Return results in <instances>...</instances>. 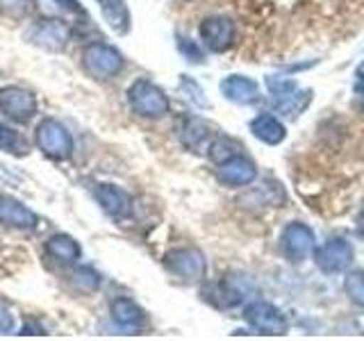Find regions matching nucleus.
I'll list each match as a JSON object with an SVG mask.
<instances>
[{
	"label": "nucleus",
	"instance_id": "nucleus-1",
	"mask_svg": "<svg viewBox=\"0 0 364 341\" xmlns=\"http://www.w3.org/2000/svg\"><path fill=\"white\" fill-rule=\"evenodd\" d=\"M128 102L132 112L141 119H162L171 109V100L162 87H157L148 77L134 80L128 89Z\"/></svg>",
	"mask_w": 364,
	"mask_h": 341
},
{
	"label": "nucleus",
	"instance_id": "nucleus-2",
	"mask_svg": "<svg viewBox=\"0 0 364 341\" xmlns=\"http://www.w3.org/2000/svg\"><path fill=\"white\" fill-rule=\"evenodd\" d=\"M123 55L107 41H91L82 50V68L96 80H112L123 71Z\"/></svg>",
	"mask_w": 364,
	"mask_h": 341
},
{
	"label": "nucleus",
	"instance_id": "nucleus-3",
	"mask_svg": "<svg viewBox=\"0 0 364 341\" xmlns=\"http://www.w3.org/2000/svg\"><path fill=\"white\" fill-rule=\"evenodd\" d=\"M34 141L43 155L57 159V162L73 155V136L66 125L57 119H43L34 130Z\"/></svg>",
	"mask_w": 364,
	"mask_h": 341
},
{
	"label": "nucleus",
	"instance_id": "nucleus-4",
	"mask_svg": "<svg viewBox=\"0 0 364 341\" xmlns=\"http://www.w3.org/2000/svg\"><path fill=\"white\" fill-rule=\"evenodd\" d=\"M73 37V26L60 16H43L28 32V41L48 53H62Z\"/></svg>",
	"mask_w": 364,
	"mask_h": 341
},
{
	"label": "nucleus",
	"instance_id": "nucleus-5",
	"mask_svg": "<svg viewBox=\"0 0 364 341\" xmlns=\"http://www.w3.org/2000/svg\"><path fill=\"white\" fill-rule=\"evenodd\" d=\"M164 266L182 282H200L208 276V261L196 248H176L164 255Z\"/></svg>",
	"mask_w": 364,
	"mask_h": 341
},
{
	"label": "nucleus",
	"instance_id": "nucleus-6",
	"mask_svg": "<svg viewBox=\"0 0 364 341\" xmlns=\"http://www.w3.org/2000/svg\"><path fill=\"white\" fill-rule=\"evenodd\" d=\"M0 114L14 123H30L37 114V98L23 87L0 89Z\"/></svg>",
	"mask_w": 364,
	"mask_h": 341
},
{
	"label": "nucleus",
	"instance_id": "nucleus-7",
	"mask_svg": "<svg viewBox=\"0 0 364 341\" xmlns=\"http://www.w3.org/2000/svg\"><path fill=\"white\" fill-rule=\"evenodd\" d=\"M244 318L250 328L259 330L262 335H284L287 332V318L278 310L276 305H271L267 301H255L246 305Z\"/></svg>",
	"mask_w": 364,
	"mask_h": 341
},
{
	"label": "nucleus",
	"instance_id": "nucleus-8",
	"mask_svg": "<svg viewBox=\"0 0 364 341\" xmlns=\"http://www.w3.org/2000/svg\"><path fill=\"white\" fill-rule=\"evenodd\" d=\"M355 250L344 239H328L326 244L314 248V261L323 273H341L350 266Z\"/></svg>",
	"mask_w": 364,
	"mask_h": 341
},
{
	"label": "nucleus",
	"instance_id": "nucleus-9",
	"mask_svg": "<svg viewBox=\"0 0 364 341\" xmlns=\"http://www.w3.org/2000/svg\"><path fill=\"white\" fill-rule=\"evenodd\" d=\"M198 34L208 50L225 53L235 43V23L228 16H208L203 18Z\"/></svg>",
	"mask_w": 364,
	"mask_h": 341
},
{
	"label": "nucleus",
	"instance_id": "nucleus-10",
	"mask_svg": "<svg viewBox=\"0 0 364 341\" xmlns=\"http://www.w3.org/2000/svg\"><path fill=\"white\" fill-rule=\"evenodd\" d=\"M94 198L100 205V210L114 221H125L132 216V210H134L132 196L117 185H107V182L105 185H96Z\"/></svg>",
	"mask_w": 364,
	"mask_h": 341
},
{
	"label": "nucleus",
	"instance_id": "nucleus-11",
	"mask_svg": "<svg viewBox=\"0 0 364 341\" xmlns=\"http://www.w3.org/2000/svg\"><path fill=\"white\" fill-rule=\"evenodd\" d=\"M282 253L294 264H301L314 250V234L305 223H289L282 230Z\"/></svg>",
	"mask_w": 364,
	"mask_h": 341
},
{
	"label": "nucleus",
	"instance_id": "nucleus-12",
	"mask_svg": "<svg viewBox=\"0 0 364 341\" xmlns=\"http://www.w3.org/2000/svg\"><path fill=\"white\" fill-rule=\"evenodd\" d=\"M178 132H180L182 146H185L187 151H191V153H208L210 144L214 141V136H216L212 125L208 121L198 119V117H189V119L182 121Z\"/></svg>",
	"mask_w": 364,
	"mask_h": 341
},
{
	"label": "nucleus",
	"instance_id": "nucleus-13",
	"mask_svg": "<svg viewBox=\"0 0 364 341\" xmlns=\"http://www.w3.org/2000/svg\"><path fill=\"white\" fill-rule=\"evenodd\" d=\"M257 178V168L250 162L248 157H244L242 153L230 157L228 162L219 164V170H216V180L225 187H246Z\"/></svg>",
	"mask_w": 364,
	"mask_h": 341
},
{
	"label": "nucleus",
	"instance_id": "nucleus-14",
	"mask_svg": "<svg viewBox=\"0 0 364 341\" xmlns=\"http://www.w3.org/2000/svg\"><path fill=\"white\" fill-rule=\"evenodd\" d=\"M37 214L30 207H26L21 200L0 193V223L7 227H16V230H32L37 227Z\"/></svg>",
	"mask_w": 364,
	"mask_h": 341
},
{
	"label": "nucleus",
	"instance_id": "nucleus-15",
	"mask_svg": "<svg viewBox=\"0 0 364 341\" xmlns=\"http://www.w3.org/2000/svg\"><path fill=\"white\" fill-rule=\"evenodd\" d=\"M39 9L43 11V16H60L68 21L71 26H89V14L87 9L77 3V0H37Z\"/></svg>",
	"mask_w": 364,
	"mask_h": 341
},
{
	"label": "nucleus",
	"instance_id": "nucleus-16",
	"mask_svg": "<svg viewBox=\"0 0 364 341\" xmlns=\"http://www.w3.org/2000/svg\"><path fill=\"white\" fill-rule=\"evenodd\" d=\"M221 94L237 105H253L259 100V87L246 75H228L221 82Z\"/></svg>",
	"mask_w": 364,
	"mask_h": 341
},
{
	"label": "nucleus",
	"instance_id": "nucleus-17",
	"mask_svg": "<svg viewBox=\"0 0 364 341\" xmlns=\"http://www.w3.org/2000/svg\"><path fill=\"white\" fill-rule=\"evenodd\" d=\"M250 293V280L244 276H225L219 284L214 287L216 305L219 307H235L244 303Z\"/></svg>",
	"mask_w": 364,
	"mask_h": 341
},
{
	"label": "nucleus",
	"instance_id": "nucleus-18",
	"mask_svg": "<svg viewBox=\"0 0 364 341\" xmlns=\"http://www.w3.org/2000/svg\"><path fill=\"white\" fill-rule=\"evenodd\" d=\"M109 314H112V321L125 330H136L146 321V312L139 307V303L128 298V296L114 298L109 305Z\"/></svg>",
	"mask_w": 364,
	"mask_h": 341
},
{
	"label": "nucleus",
	"instance_id": "nucleus-19",
	"mask_svg": "<svg viewBox=\"0 0 364 341\" xmlns=\"http://www.w3.org/2000/svg\"><path fill=\"white\" fill-rule=\"evenodd\" d=\"M100 7V14L105 18V23L109 26V30H114L117 34H128L130 26H132V16L130 9L125 5V0H96Z\"/></svg>",
	"mask_w": 364,
	"mask_h": 341
},
{
	"label": "nucleus",
	"instance_id": "nucleus-20",
	"mask_svg": "<svg viewBox=\"0 0 364 341\" xmlns=\"http://www.w3.org/2000/svg\"><path fill=\"white\" fill-rule=\"evenodd\" d=\"M250 132H253V136H257L259 141H264L269 146H278L280 141H284V136H287L284 125L273 117V114H259V117H255L250 121Z\"/></svg>",
	"mask_w": 364,
	"mask_h": 341
},
{
	"label": "nucleus",
	"instance_id": "nucleus-21",
	"mask_svg": "<svg viewBox=\"0 0 364 341\" xmlns=\"http://www.w3.org/2000/svg\"><path fill=\"white\" fill-rule=\"evenodd\" d=\"M46 253L53 259L62 261V264H75V261L82 257V248H80V244L73 237L53 234L48 242H46Z\"/></svg>",
	"mask_w": 364,
	"mask_h": 341
},
{
	"label": "nucleus",
	"instance_id": "nucleus-22",
	"mask_svg": "<svg viewBox=\"0 0 364 341\" xmlns=\"http://www.w3.org/2000/svg\"><path fill=\"white\" fill-rule=\"evenodd\" d=\"M310 100H312V91L294 89L280 98H273V109H276V114H282V117H287V119H296L299 114L305 112L307 105H310Z\"/></svg>",
	"mask_w": 364,
	"mask_h": 341
},
{
	"label": "nucleus",
	"instance_id": "nucleus-23",
	"mask_svg": "<svg viewBox=\"0 0 364 341\" xmlns=\"http://www.w3.org/2000/svg\"><path fill=\"white\" fill-rule=\"evenodd\" d=\"M0 151L14 157H26L30 153V141L28 136L18 132L16 128H11L9 123L0 119Z\"/></svg>",
	"mask_w": 364,
	"mask_h": 341
},
{
	"label": "nucleus",
	"instance_id": "nucleus-24",
	"mask_svg": "<svg viewBox=\"0 0 364 341\" xmlns=\"http://www.w3.org/2000/svg\"><path fill=\"white\" fill-rule=\"evenodd\" d=\"M208 155H210L212 162L219 166V164L228 162L230 157L239 155V144L228 139V136H214V141L208 148Z\"/></svg>",
	"mask_w": 364,
	"mask_h": 341
},
{
	"label": "nucleus",
	"instance_id": "nucleus-25",
	"mask_svg": "<svg viewBox=\"0 0 364 341\" xmlns=\"http://www.w3.org/2000/svg\"><path fill=\"white\" fill-rule=\"evenodd\" d=\"M178 91H180V94L185 96L189 102H193L196 107H210V100H208V96H205L203 87H200L193 77H189V75H180Z\"/></svg>",
	"mask_w": 364,
	"mask_h": 341
},
{
	"label": "nucleus",
	"instance_id": "nucleus-26",
	"mask_svg": "<svg viewBox=\"0 0 364 341\" xmlns=\"http://www.w3.org/2000/svg\"><path fill=\"white\" fill-rule=\"evenodd\" d=\"M100 273L94 269V266H80L75 269L73 273V284L80 289V291H85V293H94L100 289Z\"/></svg>",
	"mask_w": 364,
	"mask_h": 341
},
{
	"label": "nucleus",
	"instance_id": "nucleus-27",
	"mask_svg": "<svg viewBox=\"0 0 364 341\" xmlns=\"http://www.w3.org/2000/svg\"><path fill=\"white\" fill-rule=\"evenodd\" d=\"M344 289L353 303L364 307V271H355V273H350V276H346Z\"/></svg>",
	"mask_w": 364,
	"mask_h": 341
},
{
	"label": "nucleus",
	"instance_id": "nucleus-28",
	"mask_svg": "<svg viewBox=\"0 0 364 341\" xmlns=\"http://www.w3.org/2000/svg\"><path fill=\"white\" fill-rule=\"evenodd\" d=\"M267 87H269V91H271V96H273V98H280V96H284V94H289V91L299 89V85H296L291 77H280V75H271V77H267Z\"/></svg>",
	"mask_w": 364,
	"mask_h": 341
},
{
	"label": "nucleus",
	"instance_id": "nucleus-29",
	"mask_svg": "<svg viewBox=\"0 0 364 341\" xmlns=\"http://www.w3.org/2000/svg\"><path fill=\"white\" fill-rule=\"evenodd\" d=\"M30 11V0H0V14L9 18H23Z\"/></svg>",
	"mask_w": 364,
	"mask_h": 341
},
{
	"label": "nucleus",
	"instance_id": "nucleus-30",
	"mask_svg": "<svg viewBox=\"0 0 364 341\" xmlns=\"http://www.w3.org/2000/svg\"><path fill=\"white\" fill-rule=\"evenodd\" d=\"M178 48H180L182 55L187 57V62H191V64H203L205 62V53L200 50V45L193 43L191 39L178 37Z\"/></svg>",
	"mask_w": 364,
	"mask_h": 341
},
{
	"label": "nucleus",
	"instance_id": "nucleus-31",
	"mask_svg": "<svg viewBox=\"0 0 364 341\" xmlns=\"http://www.w3.org/2000/svg\"><path fill=\"white\" fill-rule=\"evenodd\" d=\"M11 330H14V314L5 303H0V335H9Z\"/></svg>",
	"mask_w": 364,
	"mask_h": 341
},
{
	"label": "nucleus",
	"instance_id": "nucleus-32",
	"mask_svg": "<svg viewBox=\"0 0 364 341\" xmlns=\"http://www.w3.org/2000/svg\"><path fill=\"white\" fill-rule=\"evenodd\" d=\"M21 335H46V332H43V328L37 323H26L21 330Z\"/></svg>",
	"mask_w": 364,
	"mask_h": 341
},
{
	"label": "nucleus",
	"instance_id": "nucleus-33",
	"mask_svg": "<svg viewBox=\"0 0 364 341\" xmlns=\"http://www.w3.org/2000/svg\"><path fill=\"white\" fill-rule=\"evenodd\" d=\"M355 91H358V94H360V96H364V75H360V77H358V85H355Z\"/></svg>",
	"mask_w": 364,
	"mask_h": 341
},
{
	"label": "nucleus",
	"instance_id": "nucleus-34",
	"mask_svg": "<svg viewBox=\"0 0 364 341\" xmlns=\"http://www.w3.org/2000/svg\"><path fill=\"white\" fill-rule=\"evenodd\" d=\"M358 232H360V237L364 239V212H362V216H360V221H358Z\"/></svg>",
	"mask_w": 364,
	"mask_h": 341
},
{
	"label": "nucleus",
	"instance_id": "nucleus-35",
	"mask_svg": "<svg viewBox=\"0 0 364 341\" xmlns=\"http://www.w3.org/2000/svg\"><path fill=\"white\" fill-rule=\"evenodd\" d=\"M360 75H364V62H362L360 68H358V77H360Z\"/></svg>",
	"mask_w": 364,
	"mask_h": 341
}]
</instances>
